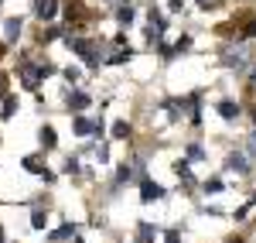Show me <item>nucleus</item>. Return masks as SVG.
<instances>
[{
  "instance_id": "1",
  "label": "nucleus",
  "mask_w": 256,
  "mask_h": 243,
  "mask_svg": "<svg viewBox=\"0 0 256 243\" xmlns=\"http://www.w3.org/2000/svg\"><path fill=\"white\" fill-rule=\"evenodd\" d=\"M65 45H68V48H72L76 55H82V59L89 62V65H99V62L106 59V52H102V48H96V41H86V38H68Z\"/></svg>"
},
{
  "instance_id": "2",
  "label": "nucleus",
  "mask_w": 256,
  "mask_h": 243,
  "mask_svg": "<svg viewBox=\"0 0 256 243\" xmlns=\"http://www.w3.org/2000/svg\"><path fill=\"white\" fill-rule=\"evenodd\" d=\"M55 72V65L52 62H44V65H24L20 69V82H24V89H34L41 79H48Z\"/></svg>"
},
{
  "instance_id": "3",
  "label": "nucleus",
  "mask_w": 256,
  "mask_h": 243,
  "mask_svg": "<svg viewBox=\"0 0 256 243\" xmlns=\"http://www.w3.org/2000/svg\"><path fill=\"white\" fill-rule=\"evenodd\" d=\"M55 14H58V0H34V18L55 21Z\"/></svg>"
},
{
  "instance_id": "4",
  "label": "nucleus",
  "mask_w": 256,
  "mask_h": 243,
  "mask_svg": "<svg viewBox=\"0 0 256 243\" xmlns=\"http://www.w3.org/2000/svg\"><path fill=\"white\" fill-rule=\"evenodd\" d=\"M160 195H164L160 185H154L150 178H140V199H144V202H154V199H160Z\"/></svg>"
},
{
  "instance_id": "5",
  "label": "nucleus",
  "mask_w": 256,
  "mask_h": 243,
  "mask_svg": "<svg viewBox=\"0 0 256 243\" xmlns=\"http://www.w3.org/2000/svg\"><path fill=\"white\" fill-rule=\"evenodd\" d=\"M20 168H24V171L41 175V171H44V158H41V154H31V158H24V161H20Z\"/></svg>"
},
{
  "instance_id": "6",
  "label": "nucleus",
  "mask_w": 256,
  "mask_h": 243,
  "mask_svg": "<svg viewBox=\"0 0 256 243\" xmlns=\"http://www.w3.org/2000/svg\"><path fill=\"white\" fill-rule=\"evenodd\" d=\"M20 28H24L20 18H7V45H14V41L20 38Z\"/></svg>"
},
{
  "instance_id": "7",
  "label": "nucleus",
  "mask_w": 256,
  "mask_h": 243,
  "mask_svg": "<svg viewBox=\"0 0 256 243\" xmlns=\"http://www.w3.org/2000/svg\"><path fill=\"white\" fill-rule=\"evenodd\" d=\"M89 96H86V93H72V96H68V110H76V113H82V110H86V106H89Z\"/></svg>"
},
{
  "instance_id": "8",
  "label": "nucleus",
  "mask_w": 256,
  "mask_h": 243,
  "mask_svg": "<svg viewBox=\"0 0 256 243\" xmlns=\"http://www.w3.org/2000/svg\"><path fill=\"white\" fill-rule=\"evenodd\" d=\"M229 168H232V171H239V175H246V171H250V161H246V158H242V154H229Z\"/></svg>"
},
{
  "instance_id": "9",
  "label": "nucleus",
  "mask_w": 256,
  "mask_h": 243,
  "mask_svg": "<svg viewBox=\"0 0 256 243\" xmlns=\"http://www.w3.org/2000/svg\"><path fill=\"white\" fill-rule=\"evenodd\" d=\"M218 117L236 120V117H239V106H236V103H229V100H222V103H218Z\"/></svg>"
},
{
  "instance_id": "10",
  "label": "nucleus",
  "mask_w": 256,
  "mask_h": 243,
  "mask_svg": "<svg viewBox=\"0 0 256 243\" xmlns=\"http://www.w3.org/2000/svg\"><path fill=\"white\" fill-rule=\"evenodd\" d=\"M72 236H79V226H68V223L52 233V240H72Z\"/></svg>"
},
{
  "instance_id": "11",
  "label": "nucleus",
  "mask_w": 256,
  "mask_h": 243,
  "mask_svg": "<svg viewBox=\"0 0 256 243\" xmlns=\"http://www.w3.org/2000/svg\"><path fill=\"white\" fill-rule=\"evenodd\" d=\"M72 130H76L79 137H86V134H92V120H86V117H76V123H72Z\"/></svg>"
},
{
  "instance_id": "12",
  "label": "nucleus",
  "mask_w": 256,
  "mask_h": 243,
  "mask_svg": "<svg viewBox=\"0 0 256 243\" xmlns=\"http://www.w3.org/2000/svg\"><path fill=\"white\" fill-rule=\"evenodd\" d=\"M113 137H116V141H126V137H130V123L116 120V123H113Z\"/></svg>"
},
{
  "instance_id": "13",
  "label": "nucleus",
  "mask_w": 256,
  "mask_h": 243,
  "mask_svg": "<svg viewBox=\"0 0 256 243\" xmlns=\"http://www.w3.org/2000/svg\"><path fill=\"white\" fill-rule=\"evenodd\" d=\"M14 110H18V100H14V96H4V110H0V117H4V120H10V117H14Z\"/></svg>"
},
{
  "instance_id": "14",
  "label": "nucleus",
  "mask_w": 256,
  "mask_h": 243,
  "mask_svg": "<svg viewBox=\"0 0 256 243\" xmlns=\"http://www.w3.org/2000/svg\"><path fill=\"white\" fill-rule=\"evenodd\" d=\"M41 144H44L48 151H52V147L58 144V137H55V130H52V127H41Z\"/></svg>"
},
{
  "instance_id": "15",
  "label": "nucleus",
  "mask_w": 256,
  "mask_h": 243,
  "mask_svg": "<svg viewBox=\"0 0 256 243\" xmlns=\"http://www.w3.org/2000/svg\"><path fill=\"white\" fill-rule=\"evenodd\" d=\"M116 21L130 28V24H134V7H130V4H126V7H120V11H116Z\"/></svg>"
},
{
  "instance_id": "16",
  "label": "nucleus",
  "mask_w": 256,
  "mask_h": 243,
  "mask_svg": "<svg viewBox=\"0 0 256 243\" xmlns=\"http://www.w3.org/2000/svg\"><path fill=\"white\" fill-rule=\"evenodd\" d=\"M44 223H48V212H44V209H34V212H31V226H34V229H44Z\"/></svg>"
},
{
  "instance_id": "17",
  "label": "nucleus",
  "mask_w": 256,
  "mask_h": 243,
  "mask_svg": "<svg viewBox=\"0 0 256 243\" xmlns=\"http://www.w3.org/2000/svg\"><path fill=\"white\" fill-rule=\"evenodd\" d=\"M65 14H68V21H82V7H79V0H68Z\"/></svg>"
},
{
  "instance_id": "18",
  "label": "nucleus",
  "mask_w": 256,
  "mask_h": 243,
  "mask_svg": "<svg viewBox=\"0 0 256 243\" xmlns=\"http://www.w3.org/2000/svg\"><path fill=\"white\" fill-rule=\"evenodd\" d=\"M130 178H134V168H130V164H123V168L116 171V185H126Z\"/></svg>"
},
{
  "instance_id": "19",
  "label": "nucleus",
  "mask_w": 256,
  "mask_h": 243,
  "mask_svg": "<svg viewBox=\"0 0 256 243\" xmlns=\"http://www.w3.org/2000/svg\"><path fill=\"white\" fill-rule=\"evenodd\" d=\"M174 171H178V175H181V178H184L188 185L195 182V178H192V171H188V164H184V161H174Z\"/></svg>"
},
{
  "instance_id": "20",
  "label": "nucleus",
  "mask_w": 256,
  "mask_h": 243,
  "mask_svg": "<svg viewBox=\"0 0 256 243\" xmlns=\"http://www.w3.org/2000/svg\"><path fill=\"white\" fill-rule=\"evenodd\" d=\"M62 76H65V79H68V82H79L82 69H76V65H68V69H65V72H62Z\"/></svg>"
},
{
  "instance_id": "21",
  "label": "nucleus",
  "mask_w": 256,
  "mask_h": 243,
  "mask_svg": "<svg viewBox=\"0 0 256 243\" xmlns=\"http://www.w3.org/2000/svg\"><path fill=\"white\" fill-rule=\"evenodd\" d=\"M150 236H154V226L140 223V243H150Z\"/></svg>"
},
{
  "instance_id": "22",
  "label": "nucleus",
  "mask_w": 256,
  "mask_h": 243,
  "mask_svg": "<svg viewBox=\"0 0 256 243\" xmlns=\"http://www.w3.org/2000/svg\"><path fill=\"white\" fill-rule=\"evenodd\" d=\"M188 158H192V161H202L205 154H202V147H198V144H192V147H188Z\"/></svg>"
},
{
  "instance_id": "23",
  "label": "nucleus",
  "mask_w": 256,
  "mask_h": 243,
  "mask_svg": "<svg viewBox=\"0 0 256 243\" xmlns=\"http://www.w3.org/2000/svg\"><path fill=\"white\" fill-rule=\"evenodd\" d=\"M188 48H192V38H188V35H184V38H178L174 52H188Z\"/></svg>"
},
{
  "instance_id": "24",
  "label": "nucleus",
  "mask_w": 256,
  "mask_h": 243,
  "mask_svg": "<svg viewBox=\"0 0 256 243\" xmlns=\"http://www.w3.org/2000/svg\"><path fill=\"white\" fill-rule=\"evenodd\" d=\"M205 192H222V182H218V178H208V182H205Z\"/></svg>"
},
{
  "instance_id": "25",
  "label": "nucleus",
  "mask_w": 256,
  "mask_h": 243,
  "mask_svg": "<svg viewBox=\"0 0 256 243\" xmlns=\"http://www.w3.org/2000/svg\"><path fill=\"white\" fill-rule=\"evenodd\" d=\"M246 151H250V154H253V158H256V130H253V134H250V141H246Z\"/></svg>"
},
{
  "instance_id": "26",
  "label": "nucleus",
  "mask_w": 256,
  "mask_h": 243,
  "mask_svg": "<svg viewBox=\"0 0 256 243\" xmlns=\"http://www.w3.org/2000/svg\"><path fill=\"white\" fill-rule=\"evenodd\" d=\"M168 11H171V14H181V11H184V4H181V0H171V4H168Z\"/></svg>"
},
{
  "instance_id": "27",
  "label": "nucleus",
  "mask_w": 256,
  "mask_h": 243,
  "mask_svg": "<svg viewBox=\"0 0 256 243\" xmlns=\"http://www.w3.org/2000/svg\"><path fill=\"white\" fill-rule=\"evenodd\" d=\"M65 171H72V175H76V171H79V161H76V158H68V161H65Z\"/></svg>"
},
{
  "instance_id": "28",
  "label": "nucleus",
  "mask_w": 256,
  "mask_h": 243,
  "mask_svg": "<svg viewBox=\"0 0 256 243\" xmlns=\"http://www.w3.org/2000/svg\"><path fill=\"white\" fill-rule=\"evenodd\" d=\"M0 96H7V76L0 72Z\"/></svg>"
},
{
  "instance_id": "29",
  "label": "nucleus",
  "mask_w": 256,
  "mask_h": 243,
  "mask_svg": "<svg viewBox=\"0 0 256 243\" xmlns=\"http://www.w3.org/2000/svg\"><path fill=\"white\" fill-rule=\"evenodd\" d=\"M164 243H181V240H178V233H164Z\"/></svg>"
},
{
  "instance_id": "30",
  "label": "nucleus",
  "mask_w": 256,
  "mask_h": 243,
  "mask_svg": "<svg viewBox=\"0 0 256 243\" xmlns=\"http://www.w3.org/2000/svg\"><path fill=\"white\" fill-rule=\"evenodd\" d=\"M4 52H7V41H0V55H4Z\"/></svg>"
},
{
  "instance_id": "31",
  "label": "nucleus",
  "mask_w": 256,
  "mask_h": 243,
  "mask_svg": "<svg viewBox=\"0 0 256 243\" xmlns=\"http://www.w3.org/2000/svg\"><path fill=\"white\" fill-rule=\"evenodd\" d=\"M72 243H86V240H82V236H72Z\"/></svg>"
},
{
  "instance_id": "32",
  "label": "nucleus",
  "mask_w": 256,
  "mask_h": 243,
  "mask_svg": "<svg viewBox=\"0 0 256 243\" xmlns=\"http://www.w3.org/2000/svg\"><path fill=\"white\" fill-rule=\"evenodd\" d=\"M226 243H242V240H226Z\"/></svg>"
},
{
  "instance_id": "33",
  "label": "nucleus",
  "mask_w": 256,
  "mask_h": 243,
  "mask_svg": "<svg viewBox=\"0 0 256 243\" xmlns=\"http://www.w3.org/2000/svg\"><path fill=\"white\" fill-rule=\"evenodd\" d=\"M198 4H208V0H198Z\"/></svg>"
},
{
  "instance_id": "34",
  "label": "nucleus",
  "mask_w": 256,
  "mask_h": 243,
  "mask_svg": "<svg viewBox=\"0 0 256 243\" xmlns=\"http://www.w3.org/2000/svg\"><path fill=\"white\" fill-rule=\"evenodd\" d=\"M106 4H116V0H106Z\"/></svg>"
},
{
  "instance_id": "35",
  "label": "nucleus",
  "mask_w": 256,
  "mask_h": 243,
  "mask_svg": "<svg viewBox=\"0 0 256 243\" xmlns=\"http://www.w3.org/2000/svg\"><path fill=\"white\" fill-rule=\"evenodd\" d=\"M253 79H256V72H253Z\"/></svg>"
}]
</instances>
